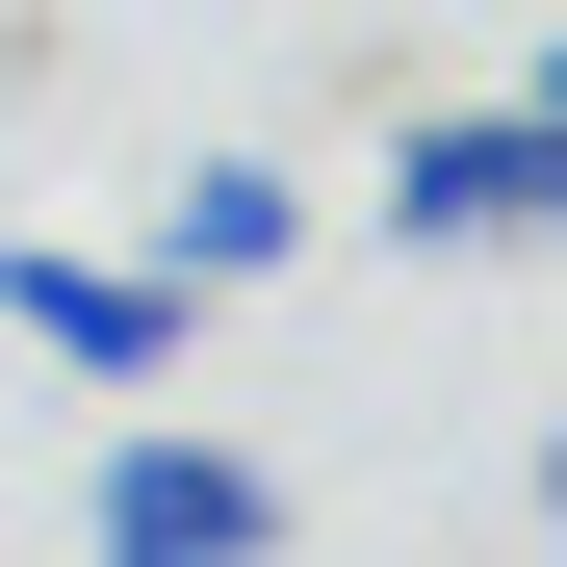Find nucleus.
I'll return each instance as SVG.
<instances>
[{"label": "nucleus", "instance_id": "obj_1", "mask_svg": "<svg viewBox=\"0 0 567 567\" xmlns=\"http://www.w3.org/2000/svg\"><path fill=\"white\" fill-rule=\"evenodd\" d=\"M388 233H413V258H542V233H567V104H439V130H388Z\"/></svg>", "mask_w": 567, "mask_h": 567}, {"label": "nucleus", "instance_id": "obj_2", "mask_svg": "<svg viewBox=\"0 0 567 567\" xmlns=\"http://www.w3.org/2000/svg\"><path fill=\"white\" fill-rule=\"evenodd\" d=\"M78 542H104V567H258V542H284V464H233V439H104Z\"/></svg>", "mask_w": 567, "mask_h": 567}, {"label": "nucleus", "instance_id": "obj_3", "mask_svg": "<svg viewBox=\"0 0 567 567\" xmlns=\"http://www.w3.org/2000/svg\"><path fill=\"white\" fill-rule=\"evenodd\" d=\"M0 310H27V336L78 361V388H181V336H207L155 258H52V233H0Z\"/></svg>", "mask_w": 567, "mask_h": 567}, {"label": "nucleus", "instance_id": "obj_4", "mask_svg": "<svg viewBox=\"0 0 567 567\" xmlns=\"http://www.w3.org/2000/svg\"><path fill=\"white\" fill-rule=\"evenodd\" d=\"M284 258H310V181L284 155H181L155 181V284L181 310H233V284H284Z\"/></svg>", "mask_w": 567, "mask_h": 567}]
</instances>
